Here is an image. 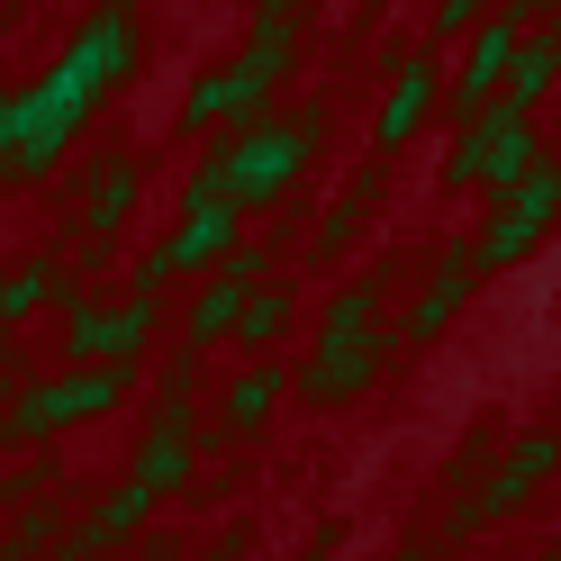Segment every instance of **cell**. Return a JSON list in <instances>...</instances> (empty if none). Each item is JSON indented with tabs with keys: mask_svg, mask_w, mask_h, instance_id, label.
I'll return each mask as SVG.
<instances>
[{
	"mask_svg": "<svg viewBox=\"0 0 561 561\" xmlns=\"http://www.w3.org/2000/svg\"><path fill=\"white\" fill-rule=\"evenodd\" d=\"M552 462H561V426H535V435L516 444V462H507L499 480H489L480 499H462V516H453V535H462V525H489V516H507V507H516V499H525V489H535V480H543Z\"/></svg>",
	"mask_w": 561,
	"mask_h": 561,
	"instance_id": "6",
	"label": "cell"
},
{
	"mask_svg": "<svg viewBox=\"0 0 561 561\" xmlns=\"http://www.w3.org/2000/svg\"><path fill=\"white\" fill-rule=\"evenodd\" d=\"M254 272H263L254 254H227V272H218V280H208V290L191 299V335H182V354H199V344H218V335H227V327L244 318V299H254Z\"/></svg>",
	"mask_w": 561,
	"mask_h": 561,
	"instance_id": "7",
	"label": "cell"
},
{
	"mask_svg": "<svg viewBox=\"0 0 561 561\" xmlns=\"http://www.w3.org/2000/svg\"><path fill=\"white\" fill-rule=\"evenodd\" d=\"M55 290H64V263H27V272H10V290H0V335H10L37 299H55Z\"/></svg>",
	"mask_w": 561,
	"mask_h": 561,
	"instance_id": "11",
	"label": "cell"
},
{
	"mask_svg": "<svg viewBox=\"0 0 561 561\" xmlns=\"http://www.w3.org/2000/svg\"><path fill=\"white\" fill-rule=\"evenodd\" d=\"M426 110H435V64L426 55H399L390 64V100H380V118H371V154H399L416 127H426Z\"/></svg>",
	"mask_w": 561,
	"mask_h": 561,
	"instance_id": "5",
	"label": "cell"
},
{
	"mask_svg": "<svg viewBox=\"0 0 561 561\" xmlns=\"http://www.w3.org/2000/svg\"><path fill=\"white\" fill-rule=\"evenodd\" d=\"M552 218H561V154H543L516 191H499V227L480 236V272H507V263H516Z\"/></svg>",
	"mask_w": 561,
	"mask_h": 561,
	"instance_id": "2",
	"label": "cell"
},
{
	"mask_svg": "<svg viewBox=\"0 0 561 561\" xmlns=\"http://www.w3.org/2000/svg\"><path fill=\"white\" fill-rule=\"evenodd\" d=\"M525 10H552V0H516V10H499V19L480 27V46L462 55V73H453V91H444L462 127H471V118L489 110V100L507 91V64H516V46H525Z\"/></svg>",
	"mask_w": 561,
	"mask_h": 561,
	"instance_id": "3",
	"label": "cell"
},
{
	"mask_svg": "<svg viewBox=\"0 0 561 561\" xmlns=\"http://www.w3.org/2000/svg\"><path fill=\"white\" fill-rule=\"evenodd\" d=\"M10 182H19V163H10V146H0V191H10Z\"/></svg>",
	"mask_w": 561,
	"mask_h": 561,
	"instance_id": "15",
	"label": "cell"
},
{
	"mask_svg": "<svg viewBox=\"0 0 561 561\" xmlns=\"http://www.w3.org/2000/svg\"><path fill=\"white\" fill-rule=\"evenodd\" d=\"M552 82H561V37L543 27V37H525V46H516V64H507V91L489 100V110H516V118H535V100H543Z\"/></svg>",
	"mask_w": 561,
	"mask_h": 561,
	"instance_id": "8",
	"label": "cell"
},
{
	"mask_svg": "<svg viewBox=\"0 0 561 561\" xmlns=\"http://www.w3.org/2000/svg\"><path fill=\"white\" fill-rule=\"evenodd\" d=\"M280 390H290V371H280V363L244 371L236 390H227V435H236V426H254V416H272V399H280Z\"/></svg>",
	"mask_w": 561,
	"mask_h": 561,
	"instance_id": "10",
	"label": "cell"
},
{
	"mask_svg": "<svg viewBox=\"0 0 561 561\" xmlns=\"http://www.w3.org/2000/svg\"><path fill=\"white\" fill-rule=\"evenodd\" d=\"M480 10H489V0H444V10H435V37H462Z\"/></svg>",
	"mask_w": 561,
	"mask_h": 561,
	"instance_id": "14",
	"label": "cell"
},
{
	"mask_svg": "<svg viewBox=\"0 0 561 561\" xmlns=\"http://www.w3.org/2000/svg\"><path fill=\"white\" fill-rule=\"evenodd\" d=\"M127 208H136V172H110V182L91 191V208H82V236H110Z\"/></svg>",
	"mask_w": 561,
	"mask_h": 561,
	"instance_id": "12",
	"label": "cell"
},
{
	"mask_svg": "<svg viewBox=\"0 0 561 561\" xmlns=\"http://www.w3.org/2000/svg\"><path fill=\"white\" fill-rule=\"evenodd\" d=\"M280 327H290V290H254V299H244V318H236L244 344H263V335H280Z\"/></svg>",
	"mask_w": 561,
	"mask_h": 561,
	"instance_id": "13",
	"label": "cell"
},
{
	"mask_svg": "<svg viewBox=\"0 0 561 561\" xmlns=\"http://www.w3.org/2000/svg\"><path fill=\"white\" fill-rule=\"evenodd\" d=\"M308 146H318V118H280V127L254 118V127L227 146V199H236V208H263V199L308 163Z\"/></svg>",
	"mask_w": 561,
	"mask_h": 561,
	"instance_id": "1",
	"label": "cell"
},
{
	"mask_svg": "<svg viewBox=\"0 0 561 561\" xmlns=\"http://www.w3.org/2000/svg\"><path fill=\"white\" fill-rule=\"evenodd\" d=\"M371 199H380V154H371V163L354 172V191H344V199H335V218H327V236H318V254H327V263H335V254H344V244H354V236H363V208H371Z\"/></svg>",
	"mask_w": 561,
	"mask_h": 561,
	"instance_id": "9",
	"label": "cell"
},
{
	"mask_svg": "<svg viewBox=\"0 0 561 561\" xmlns=\"http://www.w3.org/2000/svg\"><path fill=\"white\" fill-rule=\"evenodd\" d=\"M136 380V363H91L82 380H55V390H37L27 408H10V435H37V426H73V416H91V408H110L118 390Z\"/></svg>",
	"mask_w": 561,
	"mask_h": 561,
	"instance_id": "4",
	"label": "cell"
},
{
	"mask_svg": "<svg viewBox=\"0 0 561 561\" xmlns=\"http://www.w3.org/2000/svg\"><path fill=\"white\" fill-rule=\"evenodd\" d=\"M0 27H10V10H0Z\"/></svg>",
	"mask_w": 561,
	"mask_h": 561,
	"instance_id": "16",
	"label": "cell"
}]
</instances>
